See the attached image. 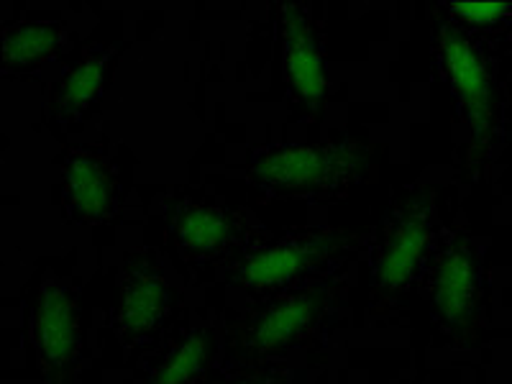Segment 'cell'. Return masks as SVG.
<instances>
[{
	"mask_svg": "<svg viewBox=\"0 0 512 384\" xmlns=\"http://www.w3.org/2000/svg\"><path fill=\"white\" fill-rule=\"evenodd\" d=\"M346 290L338 274L254 300L223 326L226 367H267L318 346L344 315Z\"/></svg>",
	"mask_w": 512,
	"mask_h": 384,
	"instance_id": "6da1fadb",
	"label": "cell"
},
{
	"mask_svg": "<svg viewBox=\"0 0 512 384\" xmlns=\"http://www.w3.org/2000/svg\"><path fill=\"white\" fill-rule=\"evenodd\" d=\"M290 364H267V367H223L210 374L205 384H292Z\"/></svg>",
	"mask_w": 512,
	"mask_h": 384,
	"instance_id": "2e32d148",
	"label": "cell"
},
{
	"mask_svg": "<svg viewBox=\"0 0 512 384\" xmlns=\"http://www.w3.org/2000/svg\"><path fill=\"white\" fill-rule=\"evenodd\" d=\"M433 13L482 39H492L512 24V3L505 0H441Z\"/></svg>",
	"mask_w": 512,
	"mask_h": 384,
	"instance_id": "9a60e30c",
	"label": "cell"
},
{
	"mask_svg": "<svg viewBox=\"0 0 512 384\" xmlns=\"http://www.w3.org/2000/svg\"><path fill=\"white\" fill-rule=\"evenodd\" d=\"M433 62L456 105V116L472 136L477 152H487L500 136L502 100L497 62L489 41L459 29L448 18H433Z\"/></svg>",
	"mask_w": 512,
	"mask_h": 384,
	"instance_id": "8992f818",
	"label": "cell"
},
{
	"mask_svg": "<svg viewBox=\"0 0 512 384\" xmlns=\"http://www.w3.org/2000/svg\"><path fill=\"white\" fill-rule=\"evenodd\" d=\"M29 336L44 384H77L85 326L80 282L44 269L29 303Z\"/></svg>",
	"mask_w": 512,
	"mask_h": 384,
	"instance_id": "52a82bcc",
	"label": "cell"
},
{
	"mask_svg": "<svg viewBox=\"0 0 512 384\" xmlns=\"http://www.w3.org/2000/svg\"><path fill=\"white\" fill-rule=\"evenodd\" d=\"M423 297L451 349H474L484 328V244L469 233L441 228L423 274Z\"/></svg>",
	"mask_w": 512,
	"mask_h": 384,
	"instance_id": "5b68a950",
	"label": "cell"
},
{
	"mask_svg": "<svg viewBox=\"0 0 512 384\" xmlns=\"http://www.w3.org/2000/svg\"><path fill=\"white\" fill-rule=\"evenodd\" d=\"M369 246L367 231L338 226L264 228L231 259L228 282L254 300L338 277Z\"/></svg>",
	"mask_w": 512,
	"mask_h": 384,
	"instance_id": "7a4b0ae2",
	"label": "cell"
},
{
	"mask_svg": "<svg viewBox=\"0 0 512 384\" xmlns=\"http://www.w3.org/2000/svg\"><path fill=\"white\" fill-rule=\"evenodd\" d=\"M374 149L354 136L310 144H269L254 149L246 180L264 200L333 205L346 200L374 172Z\"/></svg>",
	"mask_w": 512,
	"mask_h": 384,
	"instance_id": "3957f363",
	"label": "cell"
},
{
	"mask_svg": "<svg viewBox=\"0 0 512 384\" xmlns=\"http://www.w3.org/2000/svg\"><path fill=\"white\" fill-rule=\"evenodd\" d=\"M128 49V41H100L90 44L77 62L62 72L47 95V123L57 131H77L103 100L118 57Z\"/></svg>",
	"mask_w": 512,
	"mask_h": 384,
	"instance_id": "7c38bea8",
	"label": "cell"
},
{
	"mask_svg": "<svg viewBox=\"0 0 512 384\" xmlns=\"http://www.w3.org/2000/svg\"><path fill=\"white\" fill-rule=\"evenodd\" d=\"M259 226L226 200L182 198L169 210V241L190 267L233 259L256 236Z\"/></svg>",
	"mask_w": 512,
	"mask_h": 384,
	"instance_id": "30bf717a",
	"label": "cell"
},
{
	"mask_svg": "<svg viewBox=\"0 0 512 384\" xmlns=\"http://www.w3.org/2000/svg\"><path fill=\"white\" fill-rule=\"evenodd\" d=\"M3 75H31L62 57L72 44V29L57 18H21L3 26Z\"/></svg>",
	"mask_w": 512,
	"mask_h": 384,
	"instance_id": "5bb4252c",
	"label": "cell"
},
{
	"mask_svg": "<svg viewBox=\"0 0 512 384\" xmlns=\"http://www.w3.org/2000/svg\"><path fill=\"white\" fill-rule=\"evenodd\" d=\"M438 233V187L415 185L397 192L369 233V318H387L405 300L423 274Z\"/></svg>",
	"mask_w": 512,
	"mask_h": 384,
	"instance_id": "277c9868",
	"label": "cell"
},
{
	"mask_svg": "<svg viewBox=\"0 0 512 384\" xmlns=\"http://www.w3.org/2000/svg\"><path fill=\"white\" fill-rule=\"evenodd\" d=\"M277 36L282 47V77L292 111L315 121L326 108L328 72L323 29L310 3L277 6Z\"/></svg>",
	"mask_w": 512,
	"mask_h": 384,
	"instance_id": "9c48e42d",
	"label": "cell"
},
{
	"mask_svg": "<svg viewBox=\"0 0 512 384\" xmlns=\"http://www.w3.org/2000/svg\"><path fill=\"white\" fill-rule=\"evenodd\" d=\"M221 336L210 320H192L144 359L146 384H205L216 372Z\"/></svg>",
	"mask_w": 512,
	"mask_h": 384,
	"instance_id": "4fadbf2b",
	"label": "cell"
},
{
	"mask_svg": "<svg viewBox=\"0 0 512 384\" xmlns=\"http://www.w3.org/2000/svg\"><path fill=\"white\" fill-rule=\"evenodd\" d=\"M177 305V290L154 246L123 254L111 326L123 349H139L162 336Z\"/></svg>",
	"mask_w": 512,
	"mask_h": 384,
	"instance_id": "ba28073f",
	"label": "cell"
},
{
	"mask_svg": "<svg viewBox=\"0 0 512 384\" xmlns=\"http://www.w3.org/2000/svg\"><path fill=\"white\" fill-rule=\"evenodd\" d=\"M62 172V205L72 226H105L118 213L121 169L98 146L72 144L57 157Z\"/></svg>",
	"mask_w": 512,
	"mask_h": 384,
	"instance_id": "8fae6325",
	"label": "cell"
}]
</instances>
